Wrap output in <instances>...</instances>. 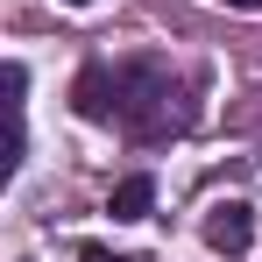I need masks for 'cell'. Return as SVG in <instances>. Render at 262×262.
<instances>
[{"instance_id":"5b68a950","label":"cell","mask_w":262,"mask_h":262,"mask_svg":"<svg viewBox=\"0 0 262 262\" xmlns=\"http://www.w3.org/2000/svg\"><path fill=\"white\" fill-rule=\"evenodd\" d=\"M220 7H234V14H255V7H262V0H220Z\"/></svg>"},{"instance_id":"277c9868","label":"cell","mask_w":262,"mask_h":262,"mask_svg":"<svg viewBox=\"0 0 262 262\" xmlns=\"http://www.w3.org/2000/svg\"><path fill=\"white\" fill-rule=\"evenodd\" d=\"M78 262H135V255H114V248H85Z\"/></svg>"},{"instance_id":"6da1fadb","label":"cell","mask_w":262,"mask_h":262,"mask_svg":"<svg viewBox=\"0 0 262 262\" xmlns=\"http://www.w3.org/2000/svg\"><path fill=\"white\" fill-rule=\"evenodd\" d=\"M71 99L85 121H121L142 142H163L191 121V114H170V99H177L170 64H92V71H78Z\"/></svg>"},{"instance_id":"7a4b0ae2","label":"cell","mask_w":262,"mask_h":262,"mask_svg":"<svg viewBox=\"0 0 262 262\" xmlns=\"http://www.w3.org/2000/svg\"><path fill=\"white\" fill-rule=\"evenodd\" d=\"M206 248L213 255H248V241H255V206L248 199H220V206H206Z\"/></svg>"},{"instance_id":"3957f363","label":"cell","mask_w":262,"mask_h":262,"mask_svg":"<svg viewBox=\"0 0 262 262\" xmlns=\"http://www.w3.org/2000/svg\"><path fill=\"white\" fill-rule=\"evenodd\" d=\"M149 199H156V184H149V177H121V184H114V199H106V213H114V220H142V213H149Z\"/></svg>"},{"instance_id":"8992f818","label":"cell","mask_w":262,"mask_h":262,"mask_svg":"<svg viewBox=\"0 0 262 262\" xmlns=\"http://www.w3.org/2000/svg\"><path fill=\"white\" fill-rule=\"evenodd\" d=\"M64 7H85V0H64Z\"/></svg>"}]
</instances>
